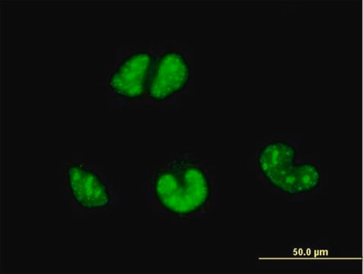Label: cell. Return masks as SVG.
I'll list each match as a JSON object with an SVG mask.
<instances>
[{"mask_svg":"<svg viewBox=\"0 0 363 274\" xmlns=\"http://www.w3.org/2000/svg\"><path fill=\"white\" fill-rule=\"evenodd\" d=\"M154 192L166 212L186 217L207 206L212 194L211 181L199 163L182 159L174 161L168 170L156 172Z\"/></svg>","mask_w":363,"mask_h":274,"instance_id":"6da1fadb","label":"cell"},{"mask_svg":"<svg viewBox=\"0 0 363 274\" xmlns=\"http://www.w3.org/2000/svg\"><path fill=\"white\" fill-rule=\"evenodd\" d=\"M297 150L289 143L272 141L261 150L257 163L267 181L290 195L314 191L322 181L318 167L311 163H297Z\"/></svg>","mask_w":363,"mask_h":274,"instance_id":"7a4b0ae2","label":"cell"},{"mask_svg":"<svg viewBox=\"0 0 363 274\" xmlns=\"http://www.w3.org/2000/svg\"><path fill=\"white\" fill-rule=\"evenodd\" d=\"M157 58L147 51H138L123 60L109 80L111 89L123 98L140 99L148 92Z\"/></svg>","mask_w":363,"mask_h":274,"instance_id":"3957f363","label":"cell"},{"mask_svg":"<svg viewBox=\"0 0 363 274\" xmlns=\"http://www.w3.org/2000/svg\"><path fill=\"white\" fill-rule=\"evenodd\" d=\"M190 79L186 57L180 51H167L156 60L147 94L157 102H164L184 90Z\"/></svg>","mask_w":363,"mask_h":274,"instance_id":"277c9868","label":"cell"},{"mask_svg":"<svg viewBox=\"0 0 363 274\" xmlns=\"http://www.w3.org/2000/svg\"><path fill=\"white\" fill-rule=\"evenodd\" d=\"M70 192L76 202L85 209L105 208L110 204L108 186L101 177L86 168L73 165L67 170Z\"/></svg>","mask_w":363,"mask_h":274,"instance_id":"5b68a950","label":"cell"}]
</instances>
